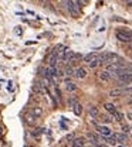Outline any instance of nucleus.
I'll list each match as a JSON object with an SVG mask.
<instances>
[{
    "instance_id": "obj_1",
    "label": "nucleus",
    "mask_w": 132,
    "mask_h": 147,
    "mask_svg": "<svg viewBox=\"0 0 132 147\" xmlns=\"http://www.w3.org/2000/svg\"><path fill=\"white\" fill-rule=\"evenodd\" d=\"M116 38L122 42H132V31L131 30H127V28H119L116 30L115 33Z\"/></svg>"
},
{
    "instance_id": "obj_2",
    "label": "nucleus",
    "mask_w": 132,
    "mask_h": 147,
    "mask_svg": "<svg viewBox=\"0 0 132 147\" xmlns=\"http://www.w3.org/2000/svg\"><path fill=\"white\" fill-rule=\"evenodd\" d=\"M67 7H68V11L73 17H78L80 16V4L81 1H65Z\"/></svg>"
},
{
    "instance_id": "obj_3",
    "label": "nucleus",
    "mask_w": 132,
    "mask_h": 147,
    "mask_svg": "<svg viewBox=\"0 0 132 147\" xmlns=\"http://www.w3.org/2000/svg\"><path fill=\"white\" fill-rule=\"evenodd\" d=\"M97 131L101 134V136H104V137H111V129L110 127H107V126H97Z\"/></svg>"
},
{
    "instance_id": "obj_4",
    "label": "nucleus",
    "mask_w": 132,
    "mask_h": 147,
    "mask_svg": "<svg viewBox=\"0 0 132 147\" xmlns=\"http://www.w3.org/2000/svg\"><path fill=\"white\" fill-rule=\"evenodd\" d=\"M114 137L118 143H121V146H124L127 142H128V136L124 134V133H114Z\"/></svg>"
},
{
    "instance_id": "obj_5",
    "label": "nucleus",
    "mask_w": 132,
    "mask_h": 147,
    "mask_svg": "<svg viewBox=\"0 0 132 147\" xmlns=\"http://www.w3.org/2000/svg\"><path fill=\"white\" fill-rule=\"evenodd\" d=\"M98 78L102 81V82H110L111 81V78H112V75L111 72H108V71H101V72H98Z\"/></svg>"
},
{
    "instance_id": "obj_6",
    "label": "nucleus",
    "mask_w": 132,
    "mask_h": 147,
    "mask_svg": "<svg viewBox=\"0 0 132 147\" xmlns=\"http://www.w3.org/2000/svg\"><path fill=\"white\" fill-rule=\"evenodd\" d=\"M84 144H85V139L84 137H77V139H73L71 147H84Z\"/></svg>"
},
{
    "instance_id": "obj_7",
    "label": "nucleus",
    "mask_w": 132,
    "mask_h": 147,
    "mask_svg": "<svg viewBox=\"0 0 132 147\" xmlns=\"http://www.w3.org/2000/svg\"><path fill=\"white\" fill-rule=\"evenodd\" d=\"M74 75H76L78 79H84L85 76H87V71H85V68H82V67H80V68H77L76 72H74Z\"/></svg>"
},
{
    "instance_id": "obj_8",
    "label": "nucleus",
    "mask_w": 132,
    "mask_h": 147,
    "mask_svg": "<svg viewBox=\"0 0 132 147\" xmlns=\"http://www.w3.org/2000/svg\"><path fill=\"white\" fill-rule=\"evenodd\" d=\"M24 119H26V123H27L29 126H34V125H36V120H37V119H36V116H34L33 113L26 115V117H24Z\"/></svg>"
},
{
    "instance_id": "obj_9",
    "label": "nucleus",
    "mask_w": 132,
    "mask_h": 147,
    "mask_svg": "<svg viewBox=\"0 0 132 147\" xmlns=\"http://www.w3.org/2000/svg\"><path fill=\"white\" fill-rule=\"evenodd\" d=\"M125 93V91L122 89V88H115V89H111L110 91V96H121V95H124Z\"/></svg>"
},
{
    "instance_id": "obj_10",
    "label": "nucleus",
    "mask_w": 132,
    "mask_h": 147,
    "mask_svg": "<svg viewBox=\"0 0 132 147\" xmlns=\"http://www.w3.org/2000/svg\"><path fill=\"white\" fill-rule=\"evenodd\" d=\"M104 108H105V110H107L108 113H111V115H115V113L118 112L116 108H115V105H112V103H105Z\"/></svg>"
},
{
    "instance_id": "obj_11",
    "label": "nucleus",
    "mask_w": 132,
    "mask_h": 147,
    "mask_svg": "<svg viewBox=\"0 0 132 147\" xmlns=\"http://www.w3.org/2000/svg\"><path fill=\"white\" fill-rule=\"evenodd\" d=\"M81 58H82V55H81V54H78V53H74V55L71 57V59L68 61V65H70V67H71V65H74L77 61H80Z\"/></svg>"
},
{
    "instance_id": "obj_12",
    "label": "nucleus",
    "mask_w": 132,
    "mask_h": 147,
    "mask_svg": "<svg viewBox=\"0 0 132 147\" xmlns=\"http://www.w3.org/2000/svg\"><path fill=\"white\" fill-rule=\"evenodd\" d=\"M98 57V54L97 53H90V54H87L85 57H84V62H87V64H90L93 59H95Z\"/></svg>"
},
{
    "instance_id": "obj_13",
    "label": "nucleus",
    "mask_w": 132,
    "mask_h": 147,
    "mask_svg": "<svg viewBox=\"0 0 132 147\" xmlns=\"http://www.w3.org/2000/svg\"><path fill=\"white\" fill-rule=\"evenodd\" d=\"M88 140H90V143H93V144H95V146H98L99 139H98V136H97L95 133H90V134H88Z\"/></svg>"
},
{
    "instance_id": "obj_14",
    "label": "nucleus",
    "mask_w": 132,
    "mask_h": 147,
    "mask_svg": "<svg viewBox=\"0 0 132 147\" xmlns=\"http://www.w3.org/2000/svg\"><path fill=\"white\" fill-rule=\"evenodd\" d=\"M73 110H74V113H76L77 116H80V115L82 113V106H81V103L76 102V103L73 105Z\"/></svg>"
},
{
    "instance_id": "obj_15",
    "label": "nucleus",
    "mask_w": 132,
    "mask_h": 147,
    "mask_svg": "<svg viewBox=\"0 0 132 147\" xmlns=\"http://www.w3.org/2000/svg\"><path fill=\"white\" fill-rule=\"evenodd\" d=\"M65 89L68 92H74V91H77V85L74 82H67L65 84Z\"/></svg>"
},
{
    "instance_id": "obj_16",
    "label": "nucleus",
    "mask_w": 132,
    "mask_h": 147,
    "mask_svg": "<svg viewBox=\"0 0 132 147\" xmlns=\"http://www.w3.org/2000/svg\"><path fill=\"white\" fill-rule=\"evenodd\" d=\"M33 115H34L36 117H40V116L43 115V108H41V106H34V108H33Z\"/></svg>"
},
{
    "instance_id": "obj_17",
    "label": "nucleus",
    "mask_w": 132,
    "mask_h": 147,
    "mask_svg": "<svg viewBox=\"0 0 132 147\" xmlns=\"http://www.w3.org/2000/svg\"><path fill=\"white\" fill-rule=\"evenodd\" d=\"M99 64H101V61H99V55H98V57H97L95 59H93V61H91V62H90L88 65H90L91 68H97V67H98Z\"/></svg>"
},
{
    "instance_id": "obj_18",
    "label": "nucleus",
    "mask_w": 132,
    "mask_h": 147,
    "mask_svg": "<svg viewBox=\"0 0 132 147\" xmlns=\"http://www.w3.org/2000/svg\"><path fill=\"white\" fill-rule=\"evenodd\" d=\"M122 133L124 134H127V136H132V127L131 126H122Z\"/></svg>"
},
{
    "instance_id": "obj_19",
    "label": "nucleus",
    "mask_w": 132,
    "mask_h": 147,
    "mask_svg": "<svg viewBox=\"0 0 132 147\" xmlns=\"http://www.w3.org/2000/svg\"><path fill=\"white\" fill-rule=\"evenodd\" d=\"M104 139H105V142H107L108 144H112V146H115V144L118 143V142L115 140V137H114V136H111V137H104Z\"/></svg>"
},
{
    "instance_id": "obj_20",
    "label": "nucleus",
    "mask_w": 132,
    "mask_h": 147,
    "mask_svg": "<svg viewBox=\"0 0 132 147\" xmlns=\"http://www.w3.org/2000/svg\"><path fill=\"white\" fill-rule=\"evenodd\" d=\"M114 117H115V120H116V122H122V120H124V113L116 112V113L114 115Z\"/></svg>"
},
{
    "instance_id": "obj_21",
    "label": "nucleus",
    "mask_w": 132,
    "mask_h": 147,
    "mask_svg": "<svg viewBox=\"0 0 132 147\" xmlns=\"http://www.w3.org/2000/svg\"><path fill=\"white\" fill-rule=\"evenodd\" d=\"M74 72H76V71H74V69H73V68H71L70 65H68V67H67V68L64 69V74H65L67 76H71V75H74Z\"/></svg>"
},
{
    "instance_id": "obj_22",
    "label": "nucleus",
    "mask_w": 132,
    "mask_h": 147,
    "mask_svg": "<svg viewBox=\"0 0 132 147\" xmlns=\"http://www.w3.org/2000/svg\"><path fill=\"white\" fill-rule=\"evenodd\" d=\"M90 115H91V116H98L99 112H98V109H97L95 106H90Z\"/></svg>"
},
{
    "instance_id": "obj_23",
    "label": "nucleus",
    "mask_w": 132,
    "mask_h": 147,
    "mask_svg": "<svg viewBox=\"0 0 132 147\" xmlns=\"http://www.w3.org/2000/svg\"><path fill=\"white\" fill-rule=\"evenodd\" d=\"M101 120H102V122H105V123H110V122H112V119H110L108 116H101Z\"/></svg>"
},
{
    "instance_id": "obj_24",
    "label": "nucleus",
    "mask_w": 132,
    "mask_h": 147,
    "mask_svg": "<svg viewBox=\"0 0 132 147\" xmlns=\"http://www.w3.org/2000/svg\"><path fill=\"white\" fill-rule=\"evenodd\" d=\"M127 117H128V120H131V122H132V110L127 113Z\"/></svg>"
},
{
    "instance_id": "obj_25",
    "label": "nucleus",
    "mask_w": 132,
    "mask_h": 147,
    "mask_svg": "<svg viewBox=\"0 0 132 147\" xmlns=\"http://www.w3.org/2000/svg\"><path fill=\"white\" fill-rule=\"evenodd\" d=\"M16 33H17V34H21V30H20V27H16Z\"/></svg>"
},
{
    "instance_id": "obj_26",
    "label": "nucleus",
    "mask_w": 132,
    "mask_h": 147,
    "mask_svg": "<svg viewBox=\"0 0 132 147\" xmlns=\"http://www.w3.org/2000/svg\"><path fill=\"white\" fill-rule=\"evenodd\" d=\"M95 147H108L107 144H98V146H95Z\"/></svg>"
},
{
    "instance_id": "obj_27",
    "label": "nucleus",
    "mask_w": 132,
    "mask_h": 147,
    "mask_svg": "<svg viewBox=\"0 0 132 147\" xmlns=\"http://www.w3.org/2000/svg\"><path fill=\"white\" fill-rule=\"evenodd\" d=\"M127 6H132V1H127Z\"/></svg>"
},
{
    "instance_id": "obj_28",
    "label": "nucleus",
    "mask_w": 132,
    "mask_h": 147,
    "mask_svg": "<svg viewBox=\"0 0 132 147\" xmlns=\"http://www.w3.org/2000/svg\"><path fill=\"white\" fill-rule=\"evenodd\" d=\"M24 147H31V146H24Z\"/></svg>"
},
{
    "instance_id": "obj_29",
    "label": "nucleus",
    "mask_w": 132,
    "mask_h": 147,
    "mask_svg": "<svg viewBox=\"0 0 132 147\" xmlns=\"http://www.w3.org/2000/svg\"><path fill=\"white\" fill-rule=\"evenodd\" d=\"M131 48H132V42H131Z\"/></svg>"
},
{
    "instance_id": "obj_30",
    "label": "nucleus",
    "mask_w": 132,
    "mask_h": 147,
    "mask_svg": "<svg viewBox=\"0 0 132 147\" xmlns=\"http://www.w3.org/2000/svg\"><path fill=\"white\" fill-rule=\"evenodd\" d=\"M119 147H125V146H119Z\"/></svg>"
}]
</instances>
